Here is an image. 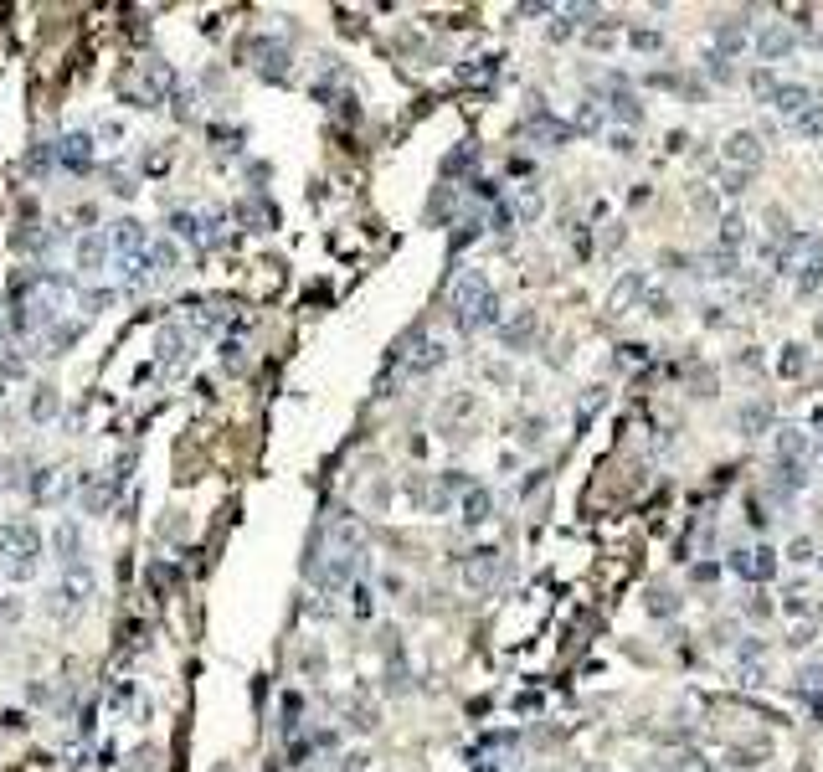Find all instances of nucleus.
<instances>
[{
    "label": "nucleus",
    "mask_w": 823,
    "mask_h": 772,
    "mask_svg": "<svg viewBox=\"0 0 823 772\" xmlns=\"http://www.w3.org/2000/svg\"><path fill=\"white\" fill-rule=\"evenodd\" d=\"M510 217H515V222H535V217H541V191H535V186H520Z\"/></svg>",
    "instance_id": "21"
},
{
    "label": "nucleus",
    "mask_w": 823,
    "mask_h": 772,
    "mask_svg": "<svg viewBox=\"0 0 823 772\" xmlns=\"http://www.w3.org/2000/svg\"><path fill=\"white\" fill-rule=\"evenodd\" d=\"M597 124H602V114H597L592 103H587V109H582V129H597Z\"/></svg>",
    "instance_id": "27"
},
{
    "label": "nucleus",
    "mask_w": 823,
    "mask_h": 772,
    "mask_svg": "<svg viewBox=\"0 0 823 772\" xmlns=\"http://www.w3.org/2000/svg\"><path fill=\"white\" fill-rule=\"evenodd\" d=\"M607 109H613V119H623V124H638V119H643L638 98H633V93H623V88H618L613 98H607Z\"/></svg>",
    "instance_id": "22"
},
{
    "label": "nucleus",
    "mask_w": 823,
    "mask_h": 772,
    "mask_svg": "<svg viewBox=\"0 0 823 772\" xmlns=\"http://www.w3.org/2000/svg\"><path fill=\"white\" fill-rule=\"evenodd\" d=\"M88 598H93V572L88 567H73V572H62V582H57L47 608H52V618H78Z\"/></svg>",
    "instance_id": "6"
},
{
    "label": "nucleus",
    "mask_w": 823,
    "mask_h": 772,
    "mask_svg": "<svg viewBox=\"0 0 823 772\" xmlns=\"http://www.w3.org/2000/svg\"><path fill=\"white\" fill-rule=\"evenodd\" d=\"M124 93L139 103V109H160V103L175 93V73H170L165 62L145 57V62H134L129 73H124Z\"/></svg>",
    "instance_id": "3"
},
{
    "label": "nucleus",
    "mask_w": 823,
    "mask_h": 772,
    "mask_svg": "<svg viewBox=\"0 0 823 772\" xmlns=\"http://www.w3.org/2000/svg\"><path fill=\"white\" fill-rule=\"evenodd\" d=\"M186 366H191V330L186 325H165L160 330V371L181 376Z\"/></svg>",
    "instance_id": "11"
},
{
    "label": "nucleus",
    "mask_w": 823,
    "mask_h": 772,
    "mask_svg": "<svg viewBox=\"0 0 823 772\" xmlns=\"http://www.w3.org/2000/svg\"><path fill=\"white\" fill-rule=\"evenodd\" d=\"M757 52H762L767 62H782L787 52H793V31H787L782 21H767V26L757 31Z\"/></svg>",
    "instance_id": "14"
},
{
    "label": "nucleus",
    "mask_w": 823,
    "mask_h": 772,
    "mask_svg": "<svg viewBox=\"0 0 823 772\" xmlns=\"http://www.w3.org/2000/svg\"><path fill=\"white\" fill-rule=\"evenodd\" d=\"M52 556H57L62 572L88 567V561H83V525H78V520H62L57 531H52Z\"/></svg>",
    "instance_id": "10"
},
{
    "label": "nucleus",
    "mask_w": 823,
    "mask_h": 772,
    "mask_svg": "<svg viewBox=\"0 0 823 772\" xmlns=\"http://www.w3.org/2000/svg\"><path fill=\"white\" fill-rule=\"evenodd\" d=\"M767 423H772V407H767V402H751V407L741 412V433H746V438H762Z\"/></svg>",
    "instance_id": "20"
},
{
    "label": "nucleus",
    "mask_w": 823,
    "mask_h": 772,
    "mask_svg": "<svg viewBox=\"0 0 823 772\" xmlns=\"http://www.w3.org/2000/svg\"><path fill=\"white\" fill-rule=\"evenodd\" d=\"M458 510H463V525H484L494 515V495H489V489H479V484H469L458 495Z\"/></svg>",
    "instance_id": "16"
},
{
    "label": "nucleus",
    "mask_w": 823,
    "mask_h": 772,
    "mask_svg": "<svg viewBox=\"0 0 823 772\" xmlns=\"http://www.w3.org/2000/svg\"><path fill=\"white\" fill-rule=\"evenodd\" d=\"M103 232H109V248H114V263H129V258H145L150 253V232L145 227H139L134 217H119L114 227H103Z\"/></svg>",
    "instance_id": "8"
},
{
    "label": "nucleus",
    "mask_w": 823,
    "mask_h": 772,
    "mask_svg": "<svg viewBox=\"0 0 823 772\" xmlns=\"http://www.w3.org/2000/svg\"><path fill=\"white\" fill-rule=\"evenodd\" d=\"M98 150H93V134H62L37 155V165H62V170H93Z\"/></svg>",
    "instance_id": "5"
},
{
    "label": "nucleus",
    "mask_w": 823,
    "mask_h": 772,
    "mask_svg": "<svg viewBox=\"0 0 823 772\" xmlns=\"http://www.w3.org/2000/svg\"><path fill=\"white\" fill-rule=\"evenodd\" d=\"M494 577H499V551L494 546H479V551L463 556V582L469 587H489Z\"/></svg>",
    "instance_id": "13"
},
{
    "label": "nucleus",
    "mask_w": 823,
    "mask_h": 772,
    "mask_svg": "<svg viewBox=\"0 0 823 772\" xmlns=\"http://www.w3.org/2000/svg\"><path fill=\"white\" fill-rule=\"evenodd\" d=\"M443 366V345L427 335V330H417L402 350H397V371L402 376H427V371H438Z\"/></svg>",
    "instance_id": "7"
},
{
    "label": "nucleus",
    "mask_w": 823,
    "mask_h": 772,
    "mask_svg": "<svg viewBox=\"0 0 823 772\" xmlns=\"http://www.w3.org/2000/svg\"><path fill=\"white\" fill-rule=\"evenodd\" d=\"M350 608H355V618H371V587L366 582L350 587Z\"/></svg>",
    "instance_id": "25"
},
{
    "label": "nucleus",
    "mask_w": 823,
    "mask_h": 772,
    "mask_svg": "<svg viewBox=\"0 0 823 772\" xmlns=\"http://www.w3.org/2000/svg\"><path fill=\"white\" fill-rule=\"evenodd\" d=\"M448 304H453V325H458L463 335H479V330H494V325H499V294H494V284H489L479 268H469V273L453 278Z\"/></svg>",
    "instance_id": "1"
},
{
    "label": "nucleus",
    "mask_w": 823,
    "mask_h": 772,
    "mask_svg": "<svg viewBox=\"0 0 823 772\" xmlns=\"http://www.w3.org/2000/svg\"><path fill=\"white\" fill-rule=\"evenodd\" d=\"M170 232L191 242V248H211V242L222 237V212L211 217V212H196V206H175L170 212Z\"/></svg>",
    "instance_id": "4"
},
{
    "label": "nucleus",
    "mask_w": 823,
    "mask_h": 772,
    "mask_svg": "<svg viewBox=\"0 0 823 772\" xmlns=\"http://www.w3.org/2000/svg\"><path fill=\"white\" fill-rule=\"evenodd\" d=\"M772 453H777V464H808V433L803 428H782Z\"/></svg>",
    "instance_id": "17"
},
{
    "label": "nucleus",
    "mask_w": 823,
    "mask_h": 772,
    "mask_svg": "<svg viewBox=\"0 0 823 772\" xmlns=\"http://www.w3.org/2000/svg\"><path fill=\"white\" fill-rule=\"evenodd\" d=\"M73 253H78V273L83 278H98V273L114 268V248H109V232H103V227L98 232H83Z\"/></svg>",
    "instance_id": "9"
},
{
    "label": "nucleus",
    "mask_w": 823,
    "mask_h": 772,
    "mask_svg": "<svg viewBox=\"0 0 823 772\" xmlns=\"http://www.w3.org/2000/svg\"><path fill=\"white\" fill-rule=\"evenodd\" d=\"M772 103H777V109H782L787 119H798V114L808 109V103H813V93H808V88H793V83H777Z\"/></svg>",
    "instance_id": "19"
},
{
    "label": "nucleus",
    "mask_w": 823,
    "mask_h": 772,
    "mask_svg": "<svg viewBox=\"0 0 823 772\" xmlns=\"http://www.w3.org/2000/svg\"><path fill=\"white\" fill-rule=\"evenodd\" d=\"M793 129H798V134H808V139H823V103H818V98H813L808 109L793 119Z\"/></svg>",
    "instance_id": "23"
},
{
    "label": "nucleus",
    "mask_w": 823,
    "mask_h": 772,
    "mask_svg": "<svg viewBox=\"0 0 823 772\" xmlns=\"http://www.w3.org/2000/svg\"><path fill=\"white\" fill-rule=\"evenodd\" d=\"M823 284V232L808 242V258H803V268H798V294H813Z\"/></svg>",
    "instance_id": "18"
},
{
    "label": "nucleus",
    "mask_w": 823,
    "mask_h": 772,
    "mask_svg": "<svg viewBox=\"0 0 823 772\" xmlns=\"http://www.w3.org/2000/svg\"><path fill=\"white\" fill-rule=\"evenodd\" d=\"M741 242H746V222H741V217H726V222H721V253L736 258Z\"/></svg>",
    "instance_id": "24"
},
{
    "label": "nucleus",
    "mask_w": 823,
    "mask_h": 772,
    "mask_svg": "<svg viewBox=\"0 0 823 772\" xmlns=\"http://www.w3.org/2000/svg\"><path fill=\"white\" fill-rule=\"evenodd\" d=\"M715 42L726 47V57H736V52L746 47V31H741V26H721V37H715Z\"/></svg>",
    "instance_id": "26"
},
{
    "label": "nucleus",
    "mask_w": 823,
    "mask_h": 772,
    "mask_svg": "<svg viewBox=\"0 0 823 772\" xmlns=\"http://www.w3.org/2000/svg\"><path fill=\"white\" fill-rule=\"evenodd\" d=\"M42 567V531L31 520H0V572L11 582H31Z\"/></svg>",
    "instance_id": "2"
},
{
    "label": "nucleus",
    "mask_w": 823,
    "mask_h": 772,
    "mask_svg": "<svg viewBox=\"0 0 823 772\" xmlns=\"http://www.w3.org/2000/svg\"><path fill=\"white\" fill-rule=\"evenodd\" d=\"M731 572L736 577H751V582H767L777 572V551L762 546V551H731Z\"/></svg>",
    "instance_id": "12"
},
{
    "label": "nucleus",
    "mask_w": 823,
    "mask_h": 772,
    "mask_svg": "<svg viewBox=\"0 0 823 772\" xmlns=\"http://www.w3.org/2000/svg\"><path fill=\"white\" fill-rule=\"evenodd\" d=\"M726 160H731L736 170H751V165H757V160H762V139H757V134H751V129H741V134H731V139H726Z\"/></svg>",
    "instance_id": "15"
}]
</instances>
